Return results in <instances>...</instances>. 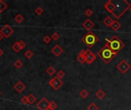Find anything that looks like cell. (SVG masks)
Wrapping results in <instances>:
<instances>
[{"mask_svg":"<svg viewBox=\"0 0 131 110\" xmlns=\"http://www.w3.org/2000/svg\"><path fill=\"white\" fill-rule=\"evenodd\" d=\"M117 54V53L113 51L107 44H105V45L97 52V56L99 57L106 64H110V61L115 58Z\"/></svg>","mask_w":131,"mask_h":110,"instance_id":"cell-1","label":"cell"},{"mask_svg":"<svg viewBox=\"0 0 131 110\" xmlns=\"http://www.w3.org/2000/svg\"><path fill=\"white\" fill-rule=\"evenodd\" d=\"M115 10H114L112 15L115 17L116 19H118L128 9H130L131 5L126 0H123V1H120L119 2L115 4Z\"/></svg>","mask_w":131,"mask_h":110,"instance_id":"cell-2","label":"cell"},{"mask_svg":"<svg viewBox=\"0 0 131 110\" xmlns=\"http://www.w3.org/2000/svg\"><path fill=\"white\" fill-rule=\"evenodd\" d=\"M105 41L106 42H107L106 44L109 46V47L113 51L116 53L120 51L125 46L124 43H123L122 41L116 35H113L112 38L110 39L106 38Z\"/></svg>","mask_w":131,"mask_h":110,"instance_id":"cell-3","label":"cell"},{"mask_svg":"<svg viewBox=\"0 0 131 110\" xmlns=\"http://www.w3.org/2000/svg\"><path fill=\"white\" fill-rule=\"evenodd\" d=\"M81 41L89 48H91L99 41V38H98V37L94 33H93L91 31H90L85 35H84V37H82Z\"/></svg>","mask_w":131,"mask_h":110,"instance_id":"cell-4","label":"cell"},{"mask_svg":"<svg viewBox=\"0 0 131 110\" xmlns=\"http://www.w3.org/2000/svg\"><path fill=\"white\" fill-rule=\"evenodd\" d=\"M48 83L53 89H55V90H58V89L64 85L63 81L61 80V79L58 78L57 76H55V77H53L51 80H49Z\"/></svg>","mask_w":131,"mask_h":110,"instance_id":"cell-5","label":"cell"},{"mask_svg":"<svg viewBox=\"0 0 131 110\" xmlns=\"http://www.w3.org/2000/svg\"><path fill=\"white\" fill-rule=\"evenodd\" d=\"M130 67H130V64L125 60H122L117 65V70L120 71L122 73H124V74H125V73L130 70Z\"/></svg>","mask_w":131,"mask_h":110,"instance_id":"cell-6","label":"cell"},{"mask_svg":"<svg viewBox=\"0 0 131 110\" xmlns=\"http://www.w3.org/2000/svg\"><path fill=\"white\" fill-rule=\"evenodd\" d=\"M0 33L4 36V38H9V37L14 33V30L9 24H5L4 26H2L1 30H0Z\"/></svg>","mask_w":131,"mask_h":110,"instance_id":"cell-7","label":"cell"},{"mask_svg":"<svg viewBox=\"0 0 131 110\" xmlns=\"http://www.w3.org/2000/svg\"><path fill=\"white\" fill-rule=\"evenodd\" d=\"M49 105H50V102L46 98H42L36 105V107L39 110H46L49 107Z\"/></svg>","mask_w":131,"mask_h":110,"instance_id":"cell-8","label":"cell"},{"mask_svg":"<svg viewBox=\"0 0 131 110\" xmlns=\"http://www.w3.org/2000/svg\"><path fill=\"white\" fill-rule=\"evenodd\" d=\"M115 8H116L115 3H114L112 0H109V1H107L104 4V9L111 15L113 14L114 10H115Z\"/></svg>","mask_w":131,"mask_h":110,"instance_id":"cell-9","label":"cell"},{"mask_svg":"<svg viewBox=\"0 0 131 110\" xmlns=\"http://www.w3.org/2000/svg\"><path fill=\"white\" fill-rule=\"evenodd\" d=\"M87 51L86 50H82L81 51L78 55L77 57V60L81 64H83L84 63H86V57H87Z\"/></svg>","mask_w":131,"mask_h":110,"instance_id":"cell-10","label":"cell"},{"mask_svg":"<svg viewBox=\"0 0 131 110\" xmlns=\"http://www.w3.org/2000/svg\"><path fill=\"white\" fill-rule=\"evenodd\" d=\"M82 26L85 28L86 30H87L88 31H90L94 27V23L90 18H87L83 22Z\"/></svg>","mask_w":131,"mask_h":110,"instance_id":"cell-11","label":"cell"},{"mask_svg":"<svg viewBox=\"0 0 131 110\" xmlns=\"http://www.w3.org/2000/svg\"><path fill=\"white\" fill-rule=\"evenodd\" d=\"M51 53L54 54L55 57H59L64 51V49L61 47L58 44H56V45L51 49Z\"/></svg>","mask_w":131,"mask_h":110,"instance_id":"cell-12","label":"cell"},{"mask_svg":"<svg viewBox=\"0 0 131 110\" xmlns=\"http://www.w3.org/2000/svg\"><path fill=\"white\" fill-rule=\"evenodd\" d=\"M96 58H97L96 54H94L91 51L87 57H86V63H87V64H93Z\"/></svg>","mask_w":131,"mask_h":110,"instance_id":"cell-13","label":"cell"},{"mask_svg":"<svg viewBox=\"0 0 131 110\" xmlns=\"http://www.w3.org/2000/svg\"><path fill=\"white\" fill-rule=\"evenodd\" d=\"M25 87H26L25 85L22 82H21V81H19V82L14 86V89L19 93L23 92L25 90Z\"/></svg>","mask_w":131,"mask_h":110,"instance_id":"cell-14","label":"cell"},{"mask_svg":"<svg viewBox=\"0 0 131 110\" xmlns=\"http://www.w3.org/2000/svg\"><path fill=\"white\" fill-rule=\"evenodd\" d=\"M113 20L111 17H110V16H107L104 20H103V23L105 24L107 27H110L111 28L112 24H113Z\"/></svg>","mask_w":131,"mask_h":110,"instance_id":"cell-15","label":"cell"},{"mask_svg":"<svg viewBox=\"0 0 131 110\" xmlns=\"http://www.w3.org/2000/svg\"><path fill=\"white\" fill-rule=\"evenodd\" d=\"M120 28H121V24L119 22H118L117 20H115V21H113V24H112V26H111V28H112L113 31L119 30Z\"/></svg>","mask_w":131,"mask_h":110,"instance_id":"cell-16","label":"cell"},{"mask_svg":"<svg viewBox=\"0 0 131 110\" xmlns=\"http://www.w3.org/2000/svg\"><path fill=\"white\" fill-rule=\"evenodd\" d=\"M96 96L98 98V99H104V98L106 96V93L103 90V89H99L97 93H96Z\"/></svg>","mask_w":131,"mask_h":110,"instance_id":"cell-17","label":"cell"},{"mask_svg":"<svg viewBox=\"0 0 131 110\" xmlns=\"http://www.w3.org/2000/svg\"><path fill=\"white\" fill-rule=\"evenodd\" d=\"M79 96L81 97V98H83V99H86L88 96H89V92L87 90V89H83L82 90H81L80 93H79Z\"/></svg>","mask_w":131,"mask_h":110,"instance_id":"cell-18","label":"cell"},{"mask_svg":"<svg viewBox=\"0 0 131 110\" xmlns=\"http://www.w3.org/2000/svg\"><path fill=\"white\" fill-rule=\"evenodd\" d=\"M8 8V5L7 4L2 1V0H0V13H2L4 11H5Z\"/></svg>","mask_w":131,"mask_h":110,"instance_id":"cell-19","label":"cell"},{"mask_svg":"<svg viewBox=\"0 0 131 110\" xmlns=\"http://www.w3.org/2000/svg\"><path fill=\"white\" fill-rule=\"evenodd\" d=\"M46 73H48V74L49 76H52V75H54L55 73V69L54 67H53L50 66V67H48L47 68Z\"/></svg>","mask_w":131,"mask_h":110,"instance_id":"cell-20","label":"cell"},{"mask_svg":"<svg viewBox=\"0 0 131 110\" xmlns=\"http://www.w3.org/2000/svg\"><path fill=\"white\" fill-rule=\"evenodd\" d=\"M28 103H29V104H33L36 101V97L33 94L28 95Z\"/></svg>","mask_w":131,"mask_h":110,"instance_id":"cell-21","label":"cell"},{"mask_svg":"<svg viewBox=\"0 0 131 110\" xmlns=\"http://www.w3.org/2000/svg\"><path fill=\"white\" fill-rule=\"evenodd\" d=\"M23 20H24V18H23V16L21 14H19V15H17L15 17V21L17 22L18 24L22 23L23 22Z\"/></svg>","mask_w":131,"mask_h":110,"instance_id":"cell-22","label":"cell"},{"mask_svg":"<svg viewBox=\"0 0 131 110\" xmlns=\"http://www.w3.org/2000/svg\"><path fill=\"white\" fill-rule=\"evenodd\" d=\"M12 48L13 49L14 51L16 52V53H19L20 51H21V48H20L19 45V41L18 42H15L13 45L12 46Z\"/></svg>","mask_w":131,"mask_h":110,"instance_id":"cell-23","label":"cell"},{"mask_svg":"<svg viewBox=\"0 0 131 110\" xmlns=\"http://www.w3.org/2000/svg\"><path fill=\"white\" fill-rule=\"evenodd\" d=\"M87 110H98V106L94 103H91L87 106Z\"/></svg>","mask_w":131,"mask_h":110,"instance_id":"cell-24","label":"cell"},{"mask_svg":"<svg viewBox=\"0 0 131 110\" xmlns=\"http://www.w3.org/2000/svg\"><path fill=\"white\" fill-rule=\"evenodd\" d=\"M14 66H15V67H16L17 69H20L23 66V63L20 60H17L14 63Z\"/></svg>","mask_w":131,"mask_h":110,"instance_id":"cell-25","label":"cell"},{"mask_svg":"<svg viewBox=\"0 0 131 110\" xmlns=\"http://www.w3.org/2000/svg\"><path fill=\"white\" fill-rule=\"evenodd\" d=\"M33 55H34L33 52H32L31 51H30V50H28L25 53V56L28 59L31 58L32 57H33Z\"/></svg>","mask_w":131,"mask_h":110,"instance_id":"cell-26","label":"cell"},{"mask_svg":"<svg viewBox=\"0 0 131 110\" xmlns=\"http://www.w3.org/2000/svg\"><path fill=\"white\" fill-rule=\"evenodd\" d=\"M51 38L52 40H54V41H58L60 38V35H59V34L58 33V32H54V33L51 35Z\"/></svg>","mask_w":131,"mask_h":110,"instance_id":"cell-27","label":"cell"},{"mask_svg":"<svg viewBox=\"0 0 131 110\" xmlns=\"http://www.w3.org/2000/svg\"><path fill=\"white\" fill-rule=\"evenodd\" d=\"M49 107H50L52 110H55L58 107V104H57L54 101H51L50 102V105H49Z\"/></svg>","mask_w":131,"mask_h":110,"instance_id":"cell-28","label":"cell"},{"mask_svg":"<svg viewBox=\"0 0 131 110\" xmlns=\"http://www.w3.org/2000/svg\"><path fill=\"white\" fill-rule=\"evenodd\" d=\"M35 13L38 15H42L43 12H44V10L42 9V7H38V8H36L35 9Z\"/></svg>","mask_w":131,"mask_h":110,"instance_id":"cell-29","label":"cell"},{"mask_svg":"<svg viewBox=\"0 0 131 110\" xmlns=\"http://www.w3.org/2000/svg\"><path fill=\"white\" fill-rule=\"evenodd\" d=\"M57 76H58V78H60V79H62L63 77L65 76V73L63 70H59L58 72V73H57Z\"/></svg>","mask_w":131,"mask_h":110,"instance_id":"cell-30","label":"cell"},{"mask_svg":"<svg viewBox=\"0 0 131 110\" xmlns=\"http://www.w3.org/2000/svg\"><path fill=\"white\" fill-rule=\"evenodd\" d=\"M21 102L22 103L25 104V105H27L28 103V96H24L22 99H21Z\"/></svg>","mask_w":131,"mask_h":110,"instance_id":"cell-31","label":"cell"},{"mask_svg":"<svg viewBox=\"0 0 131 110\" xmlns=\"http://www.w3.org/2000/svg\"><path fill=\"white\" fill-rule=\"evenodd\" d=\"M51 37H49V36H45V37H44V38H43V41L45 43V44H49L51 42Z\"/></svg>","mask_w":131,"mask_h":110,"instance_id":"cell-32","label":"cell"},{"mask_svg":"<svg viewBox=\"0 0 131 110\" xmlns=\"http://www.w3.org/2000/svg\"><path fill=\"white\" fill-rule=\"evenodd\" d=\"M84 14H85L86 16H87V17H91V16L93 15V11L91 9H87V10L85 11Z\"/></svg>","mask_w":131,"mask_h":110,"instance_id":"cell-33","label":"cell"},{"mask_svg":"<svg viewBox=\"0 0 131 110\" xmlns=\"http://www.w3.org/2000/svg\"><path fill=\"white\" fill-rule=\"evenodd\" d=\"M19 45L20 48H21V50H22L23 48L25 47L26 44H25V42L24 41H19Z\"/></svg>","mask_w":131,"mask_h":110,"instance_id":"cell-34","label":"cell"},{"mask_svg":"<svg viewBox=\"0 0 131 110\" xmlns=\"http://www.w3.org/2000/svg\"><path fill=\"white\" fill-rule=\"evenodd\" d=\"M3 54H4V51L2 50V49H0V57L2 56V55H3Z\"/></svg>","mask_w":131,"mask_h":110,"instance_id":"cell-35","label":"cell"},{"mask_svg":"<svg viewBox=\"0 0 131 110\" xmlns=\"http://www.w3.org/2000/svg\"><path fill=\"white\" fill-rule=\"evenodd\" d=\"M3 38H4V36L1 33H0V41H2L3 39Z\"/></svg>","mask_w":131,"mask_h":110,"instance_id":"cell-36","label":"cell"},{"mask_svg":"<svg viewBox=\"0 0 131 110\" xmlns=\"http://www.w3.org/2000/svg\"><path fill=\"white\" fill-rule=\"evenodd\" d=\"M46 110H52V109H51L50 107H48V109H47Z\"/></svg>","mask_w":131,"mask_h":110,"instance_id":"cell-37","label":"cell"},{"mask_svg":"<svg viewBox=\"0 0 131 110\" xmlns=\"http://www.w3.org/2000/svg\"><path fill=\"white\" fill-rule=\"evenodd\" d=\"M130 11L131 12V6H130Z\"/></svg>","mask_w":131,"mask_h":110,"instance_id":"cell-38","label":"cell"},{"mask_svg":"<svg viewBox=\"0 0 131 110\" xmlns=\"http://www.w3.org/2000/svg\"><path fill=\"white\" fill-rule=\"evenodd\" d=\"M1 94H2V93H1V91H0V96H1Z\"/></svg>","mask_w":131,"mask_h":110,"instance_id":"cell-39","label":"cell"}]
</instances>
